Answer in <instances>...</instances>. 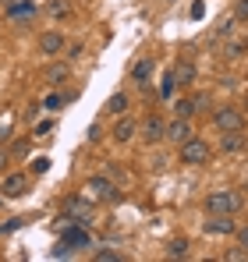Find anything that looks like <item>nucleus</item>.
Segmentation results:
<instances>
[{
	"instance_id": "nucleus-7",
	"label": "nucleus",
	"mask_w": 248,
	"mask_h": 262,
	"mask_svg": "<svg viewBox=\"0 0 248 262\" xmlns=\"http://www.w3.org/2000/svg\"><path fill=\"white\" fill-rule=\"evenodd\" d=\"M238 230V223L223 213H213V220H202V234H213V237H231Z\"/></svg>"
},
{
	"instance_id": "nucleus-23",
	"label": "nucleus",
	"mask_w": 248,
	"mask_h": 262,
	"mask_svg": "<svg viewBox=\"0 0 248 262\" xmlns=\"http://www.w3.org/2000/svg\"><path fill=\"white\" fill-rule=\"evenodd\" d=\"M7 131H14V114H4V117H0V142H7V138H11Z\"/></svg>"
},
{
	"instance_id": "nucleus-3",
	"label": "nucleus",
	"mask_w": 248,
	"mask_h": 262,
	"mask_svg": "<svg viewBox=\"0 0 248 262\" xmlns=\"http://www.w3.org/2000/svg\"><path fill=\"white\" fill-rule=\"evenodd\" d=\"M181 149V163H188V167H202V163H209V156H213V149H209V142H202V138H188L184 145H177Z\"/></svg>"
},
{
	"instance_id": "nucleus-4",
	"label": "nucleus",
	"mask_w": 248,
	"mask_h": 262,
	"mask_svg": "<svg viewBox=\"0 0 248 262\" xmlns=\"http://www.w3.org/2000/svg\"><path fill=\"white\" fill-rule=\"evenodd\" d=\"M29 181L32 177L22 174V170L4 174V181H0V199H22V195H29Z\"/></svg>"
},
{
	"instance_id": "nucleus-31",
	"label": "nucleus",
	"mask_w": 248,
	"mask_h": 262,
	"mask_svg": "<svg viewBox=\"0 0 248 262\" xmlns=\"http://www.w3.org/2000/svg\"><path fill=\"white\" fill-rule=\"evenodd\" d=\"M192 103H195V114H199V110H206L209 96H206V92H199V96H195V99H192Z\"/></svg>"
},
{
	"instance_id": "nucleus-27",
	"label": "nucleus",
	"mask_w": 248,
	"mask_h": 262,
	"mask_svg": "<svg viewBox=\"0 0 248 262\" xmlns=\"http://www.w3.org/2000/svg\"><path fill=\"white\" fill-rule=\"evenodd\" d=\"M223 259H227V262H241V259H248V252L241 248V245H238V252H227Z\"/></svg>"
},
{
	"instance_id": "nucleus-28",
	"label": "nucleus",
	"mask_w": 248,
	"mask_h": 262,
	"mask_svg": "<svg viewBox=\"0 0 248 262\" xmlns=\"http://www.w3.org/2000/svg\"><path fill=\"white\" fill-rule=\"evenodd\" d=\"M46 131H53V121H39V124H36V128H32V135H36V138H39V135H46Z\"/></svg>"
},
{
	"instance_id": "nucleus-19",
	"label": "nucleus",
	"mask_w": 248,
	"mask_h": 262,
	"mask_svg": "<svg viewBox=\"0 0 248 262\" xmlns=\"http://www.w3.org/2000/svg\"><path fill=\"white\" fill-rule=\"evenodd\" d=\"M188 248H192V245H188L184 237H174V241L167 245V255H170V259H188Z\"/></svg>"
},
{
	"instance_id": "nucleus-11",
	"label": "nucleus",
	"mask_w": 248,
	"mask_h": 262,
	"mask_svg": "<svg viewBox=\"0 0 248 262\" xmlns=\"http://www.w3.org/2000/svg\"><path fill=\"white\" fill-rule=\"evenodd\" d=\"M89 245H92V241H89V230H85L82 223H78V227H68L64 237H60V248H68V252H71V248H89Z\"/></svg>"
},
{
	"instance_id": "nucleus-5",
	"label": "nucleus",
	"mask_w": 248,
	"mask_h": 262,
	"mask_svg": "<svg viewBox=\"0 0 248 262\" xmlns=\"http://www.w3.org/2000/svg\"><path fill=\"white\" fill-rule=\"evenodd\" d=\"M213 124H216V131H245V114L238 106H220L213 114Z\"/></svg>"
},
{
	"instance_id": "nucleus-2",
	"label": "nucleus",
	"mask_w": 248,
	"mask_h": 262,
	"mask_svg": "<svg viewBox=\"0 0 248 262\" xmlns=\"http://www.w3.org/2000/svg\"><path fill=\"white\" fill-rule=\"evenodd\" d=\"M85 199L89 202H121V191L110 177H89L85 181Z\"/></svg>"
},
{
	"instance_id": "nucleus-22",
	"label": "nucleus",
	"mask_w": 248,
	"mask_h": 262,
	"mask_svg": "<svg viewBox=\"0 0 248 262\" xmlns=\"http://www.w3.org/2000/svg\"><path fill=\"white\" fill-rule=\"evenodd\" d=\"M92 259L96 262H121V252H114V248H96Z\"/></svg>"
},
{
	"instance_id": "nucleus-26",
	"label": "nucleus",
	"mask_w": 248,
	"mask_h": 262,
	"mask_svg": "<svg viewBox=\"0 0 248 262\" xmlns=\"http://www.w3.org/2000/svg\"><path fill=\"white\" fill-rule=\"evenodd\" d=\"M11 160H14V156H11V149H4V145H0V174H7Z\"/></svg>"
},
{
	"instance_id": "nucleus-33",
	"label": "nucleus",
	"mask_w": 248,
	"mask_h": 262,
	"mask_svg": "<svg viewBox=\"0 0 248 262\" xmlns=\"http://www.w3.org/2000/svg\"><path fill=\"white\" fill-rule=\"evenodd\" d=\"M99 138H103V131H99V124H92L89 128V142H99Z\"/></svg>"
},
{
	"instance_id": "nucleus-8",
	"label": "nucleus",
	"mask_w": 248,
	"mask_h": 262,
	"mask_svg": "<svg viewBox=\"0 0 248 262\" xmlns=\"http://www.w3.org/2000/svg\"><path fill=\"white\" fill-rule=\"evenodd\" d=\"M39 53L43 57H57V53H64V46H68V39H64V32H57V29H50V32H39Z\"/></svg>"
},
{
	"instance_id": "nucleus-10",
	"label": "nucleus",
	"mask_w": 248,
	"mask_h": 262,
	"mask_svg": "<svg viewBox=\"0 0 248 262\" xmlns=\"http://www.w3.org/2000/svg\"><path fill=\"white\" fill-rule=\"evenodd\" d=\"M192 135H195V128H192V121H184V117H174V121L167 124V142H174V145H184Z\"/></svg>"
},
{
	"instance_id": "nucleus-20",
	"label": "nucleus",
	"mask_w": 248,
	"mask_h": 262,
	"mask_svg": "<svg viewBox=\"0 0 248 262\" xmlns=\"http://www.w3.org/2000/svg\"><path fill=\"white\" fill-rule=\"evenodd\" d=\"M43 106H46L50 114H57V110H64V106H68V96H60V92H50V96L43 99Z\"/></svg>"
},
{
	"instance_id": "nucleus-6",
	"label": "nucleus",
	"mask_w": 248,
	"mask_h": 262,
	"mask_svg": "<svg viewBox=\"0 0 248 262\" xmlns=\"http://www.w3.org/2000/svg\"><path fill=\"white\" fill-rule=\"evenodd\" d=\"M138 138H142L146 145L163 142V138H167V121H163V117H156V114H149V117L138 124Z\"/></svg>"
},
{
	"instance_id": "nucleus-25",
	"label": "nucleus",
	"mask_w": 248,
	"mask_h": 262,
	"mask_svg": "<svg viewBox=\"0 0 248 262\" xmlns=\"http://www.w3.org/2000/svg\"><path fill=\"white\" fill-rule=\"evenodd\" d=\"M50 170V156H39V160H32V174H46Z\"/></svg>"
},
{
	"instance_id": "nucleus-21",
	"label": "nucleus",
	"mask_w": 248,
	"mask_h": 262,
	"mask_svg": "<svg viewBox=\"0 0 248 262\" xmlns=\"http://www.w3.org/2000/svg\"><path fill=\"white\" fill-rule=\"evenodd\" d=\"M174 117L192 121V117H195V103H192V99H177V103H174Z\"/></svg>"
},
{
	"instance_id": "nucleus-14",
	"label": "nucleus",
	"mask_w": 248,
	"mask_h": 262,
	"mask_svg": "<svg viewBox=\"0 0 248 262\" xmlns=\"http://www.w3.org/2000/svg\"><path fill=\"white\" fill-rule=\"evenodd\" d=\"M170 75H174V82H177V85L184 89V85H192V82H195V75H199V71H195V64H192V60H177Z\"/></svg>"
},
{
	"instance_id": "nucleus-24",
	"label": "nucleus",
	"mask_w": 248,
	"mask_h": 262,
	"mask_svg": "<svg viewBox=\"0 0 248 262\" xmlns=\"http://www.w3.org/2000/svg\"><path fill=\"white\" fill-rule=\"evenodd\" d=\"M11 156H29V138H18L11 145Z\"/></svg>"
},
{
	"instance_id": "nucleus-15",
	"label": "nucleus",
	"mask_w": 248,
	"mask_h": 262,
	"mask_svg": "<svg viewBox=\"0 0 248 262\" xmlns=\"http://www.w3.org/2000/svg\"><path fill=\"white\" fill-rule=\"evenodd\" d=\"M68 78H71V64H68V60H57V64L46 68V82H50V85H64Z\"/></svg>"
},
{
	"instance_id": "nucleus-18",
	"label": "nucleus",
	"mask_w": 248,
	"mask_h": 262,
	"mask_svg": "<svg viewBox=\"0 0 248 262\" xmlns=\"http://www.w3.org/2000/svg\"><path fill=\"white\" fill-rule=\"evenodd\" d=\"M50 18H53V21H68V18H71V4H68V0H53V4H50Z\"/></svg>"
},
{
	"instance_id": "nucleus-17",
	"label": "nucleus",
	"mask_w": 248,
	"mask_h": 262,
	"mask_svg": "<svg viewBox=\"0 0 248 262\" xmlns=\"http://www.w3.org/2000/svg\"><path fill=\"white\" fill-rule=\"evenodd\" d=\"M220 149H223V152H241V149H245V135H241V131H223Z\"/></svg>"
},
{
	"instance_id": "nucleus-1",
	"label": "nucleus",
	"mask_w": 248,
	"mask_h": 262,
	"mask_svg": "<svg viewBox=\"0 0 248 262\" xmlns=\"http://www.w3.org/2000/svg\"><path fill=\"white\" fill-rule=\"evenodd\" d=\"M241 209V195L231 191V188H220V191H209L206 195V213H223V216H234Z\"/></svg>"
},
{
	"instance_id": "nucleus-30",
	"label": "nucleus",
	"mask_w": 248,
	"mask_h": 262,
	"mask_svg": "<svg viewBox=\"0 0 248 262\" xmlns=\"http://www.w3.org/2000/svg\"><path fill=\"white\" fill-rule=\"evenodd\" d=\"M234 234H238V245H241V248H245V252H248V227H238Z\"/></svg>"
},
{
	"instance_id": "nucleus-13",
	"label": "nucleus",
	"mask_w": 248,
	"mask_h": 262,
	"mask_svg": "<svg viewBox=\"0 0 248 262\" xmlns=\"http://www.w3.org/2000/svg\"><path fill=\"white\" fill-rule=\"evenodd\" d=\"M36 18V4H11L7 7V21H18V25H25V21H32Z\"/></svg>"
},
{
	"instance_id": "nucleus-12",
	"label": "nucleus",
	"mask_w": 248,
	"mask_h": 262,
	"mask_svg": "<svg viewBox=\"0 0 248 262\" xmlns=\"http://www.w3.org/2000/svg\"><path fill=\"white\" fill-rule=\"evenodd\" d=\"M135 135H138V124H135L131 117H121V121L114 124V131H110V138H114V142H121V145H128Z\"/></svg>"
},
{
	"instance_id": "nucleus-29",
	"label": "nucleus",
	"mask_w": 248,
	"mask_h": 262,
	"mask_svg": "<svg viewBox=\"0 0 248 262\" xmlns=\"http://www.w3.org/2000/svg\"><path fill=\"white\" fill-rule=\"evenodd\" d=\"M64 50H68V57H71V60H75V57H82V53H85V46H82V43H71V46H64Z\"/></svg>"
},
{
	"instance_id": "nucleus-32",
	"label": "nucleus",
	"mask_w": 248,
	"mask_h": 262,
	"mask_svg": "<svg viewBox=\"0 0 248 262\" xmlns=\"http://www.w3.org/2000/svg\"><path fill=\"white\" fill-rule=\"evenodd\" d=\"M238 21H248V0H238Z\"/></svg>"
},
{
	"instance_id": "nucleus-34",
	"label": "nucleus",
	"mask_w": 248,
	"mask_h": 262,
	"mask_svg": "<svg viewBox=\"0 0 248 262\" xmlns=\"http://www.w3.org/2000/svg\"><path fill=\"white\" fill-rule=\"evenodd\" d=\"M11 230H18V220H11V223H0V234H11Z\"/></svg>"
},
{
	"instance_id": "nucleus-9",
	"label": "nucleus",
	"mask_w": 248,
	"mask_h": 262,
	"mask_svg": "<svg viewBox=\"0 0 248 262\" xmlns=\"http://www.w3.org/2000/svg\"><path fill=\"white\" fill-rule=\"evenodd\" d=\"M153 75H156V60H153V57H142V60H135V64H131V75H128V78L142 89V85H149V82H153Z\"/></svg>"
},
{
	"instance_id": "nucleus-16",
	"label": "nucleus",
	"mask_w": 248,
	"mask_h": 262,
	"mask_svg": "<svg viewBox=\"0 0 248 262\" xmlns=\"http://www.w3.org/2000/svg\"><path fill=\"white\" fill-rule=\"evenodd\" d=\"M128 106H131V99H128V92H114L110 99H107V114H114V117H121V114H128Z\"/></svg>"
}]
</instances>
